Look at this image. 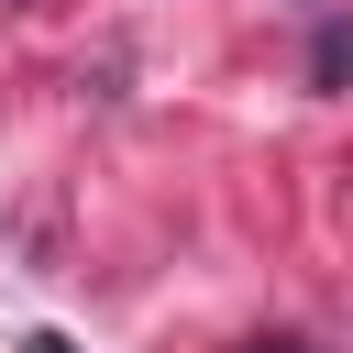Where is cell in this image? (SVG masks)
Wrapping results in <instances>:
<instances>
[{"label": "cell", "instance_id": "cell-1", "mask_svg": "<svg viewBox=\"0 0 353 353\" xmlns=\"http://www.w3.org/2000/svg\"><path fill=\"white\" fill-rule=\"evenodd\" d=\"M309 66H320V88H342V66H353V33H342V22H320V55H309Z\"/></svg>", "mask_w": 353, "mask_h": 353}, {"label": "cell", "instance_id": "cell-3", "mask_svg": "<svg viewBox=\"0 0 353 353\" xmlns=\"http://www.w3.org/2000/svg\"><path fill=\"white\" fill-rule=\"evenodd\" d=\"M254 353H298V342H254Z\"/></svg>", "mask_w": 353, "mask_h": 353}, {"label": "cell", "instance_id": "cell-2", "mask_svg": "<svg viewBox=\"0 0 353 353\" xmlns=\"http://www.w3.org/2000/svg\"><path fill=\"white\" fill-rule=\"evenodd\" d=\"M33 353H77V342H66V331H33Z\"/></svg>", "mask_w": 353, "mask_h": 353}]
</instances>
